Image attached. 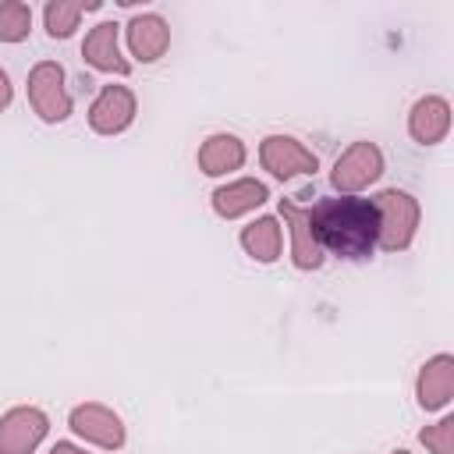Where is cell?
I'll use <instances>...</instances> for the list:
<instances>
[{
  "mask_svg": "<svg viewBox=\"0 0 454 454\" xmlns=\"http://www.w3.org/2000/svg\"><path fill=\"white\" fill-rule=\"evenodd\" d=\"M259 163L262 170H270L277 181H291L301 174H316L319 160L312 149H305L298 138L291 135H266L259 142Z\"/></svg>",
  "mask_w": 454,
  "mask_h": 454,
  "instance_id": "obj_5",
  "label": "cell"
},
{
  "mask_svg": "<svg viewBox=\"0 0 454 454\" xmlns=\"http://www.w3.org/2000/svg\"><path fill=\"white\" fill-rule=\"evenodd\" d=\"M394 454H411V450H404V447H397V450H394Z\"/></svg>",
  "mask_w": 454,
  "mask_h": 454,
  "instance_id": "obj_22",
  "label": "cell"
},
{
  "mask_svg": "<svg viewBox=\"0 0 454 454\" xmlns=\"http://www.w3.org/2000/svg\"><path fill=\"white\" fill-rule=\"evenodd\" d=\"M50 454H89V450L78 447V443H71V440H57V443L50 447Z\"/></svg>",
  "mask_w": 454,
  "mask_h": 454,
  "instance_id": "obj_21",
  "label": "cell"
},
{
  "mask_svg": "<svg viewBox=\"0 0 454 454\" xmlns=\"http://www.w3.org/2000/svg\"><path fill=\"white\" fill-rule=\"evenodd\" d=\"M28 103L46 124H60L71 117V92L64 85V67L57 60H39L28 71Z\"/></svg>",
  "mask_w": 454,
  "mask_h": 454,
  "instance_id": "obj_4",
  "label": "cell"
},
{
  "mask_svg": "<svg viewBox=\"0 0 454 454\" xmlns=\"http://www.w3.org/2000/svg\"><path fill=\"white\" fill-rule=\"evenodd\" d=\"M415 397L422 411H440L454 397V358L450 355H433L415 380Z\"/></svg>",
  "mask_w": 454,
  "mask_h": 454,
  "instance_id": "obj_10",
  "label": "cell"
},
{
  "mask_svg": "<svg viewBox=\"0 0 454 454\" xmlns=\"http://www.w3.org/2000/svg\"><path fill=\"white\" fill-rule=\"evenodd\" d=\"M11 99H14V89H11V78H7V71L0 67V114L11 106Z\"/></svg>",
  "mask_w": 454,
  "mask_h": 454,
  "instance_id": "obj_20",
  "label": "cell"
},
{
  "mask_svg": "<svg viewBox=\"0 0 454 454\" xmlns=\"http://www.w3.org/2000/svg\"><path fill=\"white\" fill-rule=\"evenodd\" d=\"M117 21H99L96 28H89L85 43H82V57L85 64H92L96 71H106V74H128L131 64L121 57V46H117Z\"/></svg>",
  "mask_w": 454,
  "mask_h": 454,
  "instance_id": "obj_13",
  "label": "cell"
},
{
  "mask_svg": "<svg viewBox=\"0 0 454 454\" xmlns=\"http://www.w3.org/2000/svg\"><path fill=\"white\" fill-rule=\"evenodd\" d=\"M280 216H284L287 227H291V262H294L298 270H319L323 259H326V252H323V245L316 241L309 209H301V206L291 202V199H280Z\"/></svg>",
  "mask_w": 454,
  "mask_h": 454,
  "instance_id": "obj_9",
  "label": "cell"
},
{
  "mask_svg": "<svg viewBox=\"0 0 454 454\" xmlns=\"http://www.w3.org/2000/svg\"><path fill=\"white\" fill-rule=\"evenodd\" d=\"M135 92L128 85H103L89 106V128L96 135H121L135 121Z\"/></svg>",
  "mask_w": 454,
  "mask_h": 454,
  "instance_id": "obj_8",
  "label": "cell"
},
{
  "mask_svg": "<svg viewBox=\"0 0 454 454\" xmlns=\"http://www.w3.org/2000/svg\"><path fill=\"white\" fill-rule=\"evenodd\" d=\"M67 426L71 433H78L82 440L103 447V450H117L124 447V422L114 408L99 404V401H85V404H74L71 415H67Z\"/></svg>",
  "mask_w": 454,
  "mask_h": 454,
  "instance_id": "obj_6",
  "label": "cell"
},
{
  "mask_svg": "<svg viewBox=\"0 0 454 454\" xmlns=\"http://www.w3.org/2000/svg\"><path fill=\"white\" fill-rule=\"evenodd\" d=\"M96 7H99L96 0H50L46 11H43L46 32H50L53 39H67V35H74L82 14H85V11H96Z\"/></svg>",
  "mask_w": 454,
  "mask_h": 454,
  "instance_id": "obj_17",
  "label": "cell"
},
{
  "mask_svg": "<svg viewBox=\"0 0 454 454\" xmlns=\"http://www.w3.org/2000/svg\"><path fill=\"white\" fill-rule=\"evenodd\" d=\"M380 177H383V153L376 142H365V138L351 142L330 170V184L337 195H358L362 188H369Z\"/></svg>",
  "mask_w": 454,
  "mask_h": 454,
  "instance_id": "obj_3",
  "label": "cell"
},
{
  "mask_svg": "<svg viewBox=\"0 0 454 454\" xmlns=\"http://www.w3.org/2000/svg\"><path fill=\"white\" fill-rule=\"evenodd\" d=\"M32 32V7L21 0L0 4V43H21Z\"/></svg>",
  "mask_w": 454,
  "mask_h": 454,
  "instance_id": "obj_18",
  "label": "cell"
},
{
  "mask_svg": "<svg viewBox=\"0 0 454 454\" xmlns=\"http://www.w3.org/2000/svg\"><path fill=\"white\" fill-rule=\"evenodd\" d=\"M419 440L433 450V454H454V415H443L436 426H426L419 433Z\"/></svg>",
  "mask_w": 454,
  "mask_h": 454,
  "instance_id": "obj_19",
  "label": "cell"
},
{
  "mask_svg": "<svg viewBox=\"0 0 454 454\" xmlns=\"http://www.w3.org/2000/svg\"><path fill=\"white\" fill-rule=\"evenodd\" d=\"M280 245H284V234H280L273 216H259L241 231V248L255 262H277L280 259Z\"/></svg>",
  "mask_w": 454,
  "mask_h": 454,
  "instance_id": "obj_16",
  "label": "cell"
},
{
  "mask_svg": "<svg viewBox=\"0 0 454 454\" xmlns=\"http://www.w3.org/2000/svg\"><path fill=\"white\" fill-rule=\"evenodd\" d=\"M372 206L380 213V241L376 245L383 252H404L419 227V199L401 188H387L372 199Z\"/></svg>",
  "mask_w": 454,
  "mask_h": 454,
  "instance_id": "obj_2",
  "label": "cell"
},
{
  "mask_svg": "<svg viewBox=\"0 0 454 454\" xmlns=\"http://www.w3.org/2000/svg\"><path fill=\"white\" fill-rule=\"evenodd\" d=\"M199 170L206 177H220V174H231L245 163V142L231 131H216L209 135L202 145H199Z\"/></svg>",
  "mask_w": 454,
  "mask_h": 454,
  "instance_id": "obj_15",
  "label": "cell"
},
{
  "mask_svg": "<svg viewBox=\"0 0 454 454\" xmlns=\"http://www.w3.org/2000/svg\"><path fill=\"white\" fill-rule=\"evenodd\" d=\"M266 199H270V188H266L262 181H255V177L227 181V184H220V188L209 195L213 213H216V216H223V220H238V216L252 213L255 206H262Z\"/></svg>",
  "mask_w": 454,
  "mask_h": 454,
  "instance_id": "obj_12",
  "label": "cell"
},
{
  "mask_svg": "<svg viewBox=\"0 0 454 454\" xmlns=\"http://www.w3.org/2000/svg\"><path fill=\"white\" fill-rule=\"evenodd\" d=\"M167 46H170V28L160 14H135L128 21V50L135 60L153 64L167 53Z\"/></svg>",
  "mask_w": 454,
  "mask_h": 454,
  "instance_id": "obj_14",
  "label": "cell"
},
{
  "mask_svg": "<svg viewBox=\"0 0 454 454\" xmlns=\"http://www.w3.org/2000/svg\"><path fill=\"white\" fill-rule=\"evenodd\" d=\"M408 131L419 145H436L450 131V103L443 96H422L415 99L408 114Z\"/></svg>",
  "mask_w": 454,
  "mask_h": 454,
  "instance_id": "obj_11",
  "label": "cell"
},
{
  "mask_svg": "<svg viewBox=\"0 0 454 454\" xmlns=\"http://www.w3.org/2000/svg\"><path fill=\"white\" fill-rule=\"evenodd\" d=\"M309 220L323 252H333L340 259H369L380 241V213L372 199H358V195L319 199L309 209Z\"/></svg>",
  "mask_w": 454,
  "mask_h": 454,
  "instance_id": "obj_1",
  "label": "cell"
},
{
  "mask_svg": "<svg viewBox=\"0 0 454 454\" xmlns=\"http://www.w3.org/2000/svg\"><path fill=\"white\" fill-rule=\"evenodd\" d=\"M50 429V419L43 408L18 404L0 415V454H32Z\"/></svg>",
  "mask_w": 454,
  "mask_h": 454,
  "instance_id": "obj_7",
  "label": "cell"
}]
</instances>
